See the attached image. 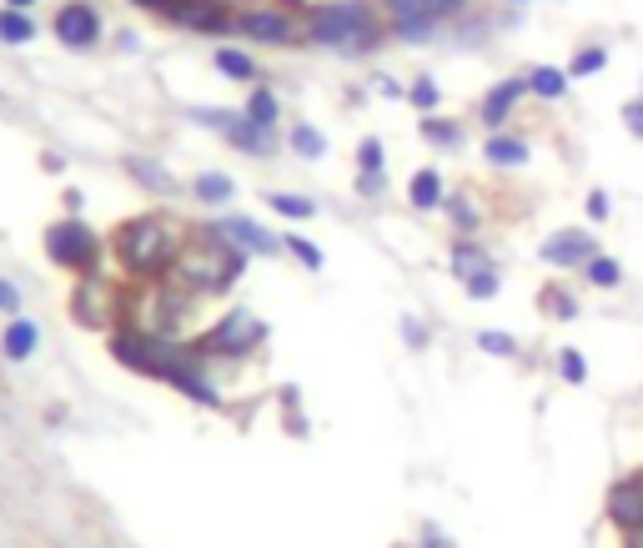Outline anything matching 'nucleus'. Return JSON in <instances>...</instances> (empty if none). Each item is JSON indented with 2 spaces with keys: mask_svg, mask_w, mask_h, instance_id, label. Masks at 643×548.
Returning a JSON list of instances; mask_svg holds the SVG:
<instances>
[{
  "mask_svg": "<svg viewBox=\"0 0 643 548\" xmlns=\"http://www.w3.org/2000/svg\"><path fill=\"white\" fill-rule=\"evenodd\" d=\"M508 6H528V0H508Z\"/></svg>",
  "mask_w": 643,
  "mask_h": 548,
  "instance_id": "nucleus-51",
  "label": "nucleus"
},
{
  "mask_svg": "<svg viewBox=\"0 0 643 548\" xmlns=\"http://www.w3.org/2000/svg\"><path fill=\"white\" fill-rule=\"evenodd\" d=\"M357 172H387V152H382L377 136H362L357 142Z\"/></svg>",
  "mask_w": 643,
  "mask_h": 548,
  "instance_id": "nucleus-39",
  "label": "nucleus"
},
{
  "mask_svg": "<svg viewBox=\"0 0 643 548\" xmlns=\"http://www.w3.org/2000/svg\"><path fill=\"white\" fill-rule=\"evenodd\" d=\"M407 201H413L417 211H443V201H447L443 172H437V166H417V172L407 176Z\"/></svg>",
  "mask_w": 643,
  "mask_h": 548,
  "instance_id": "nucleus-18",
  "label": "nucleus"
},
{
  "mask_svg": "<svg viewBox=\"0 0 643 548\" xmlns=\"http://www.w3.org/2000/svg\"><path fill=\"white\" fill-rule=\"evenodd\" d=\"M423 142H433V146H443V152H453V146H463V121H453V116H423Z\"/></svg>",
  "mask_w": 643,
  "mask_h": 548,
  "instance_id": "nucleus-30",
  "label": "nucleus"
},
{
  "mask_svg": "<svg viewBox=\"0 0 643 548\" xmlns=\"http://www.w3.org/2000/svg\"><path fill=\"white\" fill-rule=\"evenodd\" d=\"M51 31L66 51H96L106 21H101V11L91 6V0H61V11L51 15Z\"/></svg>",
  "mask_w": 643,
  "mask_h": 548,
  "instance_id": "nucleus-12",
  "label": "nucleus"
},
{
  "mask_svg": "<svg viewBox=\"0 0 643 548\" xmlns=\"http://www.w3.org/2000/svg\"><path fill=\"white\" fill-rule=\"evenodd\" d=\"M237 35L251 45H297L307 41V21L287 6H237Z\"/></svg>",
  "mask_w": 643,
  "mask_h": 548,
  "instance_id": "nucleus-8",
  "label": "nucleus"
},
{
  "mask_svg": "<svg viewBox=\"0 0 643 548\" xmlns=\"http://www.w3.org/2000/svg\"><path fill=\"white\" fill-rule=\"evenodd\" d=\"M31 35H35V15L31 11H11V6L0 11V41H6V45H25Z\"/></svg>",
  "mask_w": 643,
  "mask_h": 548,
  "instance_id": "nucleus-33",
  "label": "nucleus"
},
{
  "mask_svg": "<svg viewBox=\"0 0 643 548\" xmlns=\"http://www.w3.org/2000/svg\"><path fill=\"white\" fill-rule=\"evenodd\" d=\"M186 121H197V126H211V132L221 136L227 146H237L241 156H277V132H267V126H257V121L247 116V111H217V106H191L186 111Z\"/></svg>",
  "mask_w": 643,
  "mask_h": 548,
  "instance_id": "nucleus-7",
  "label": "nucleus"
},
{
  "mask_svg": "<svg viewBox=\"0 0 643 548\" xmlns=\"http://www.w3.org/2000/svg\"><path fill=\"white\" fill-rule=\"evenodd\" d=\"M403 342L407 348H427V328L417 318H403Z\"/></svg>",
  "mask_w": 643,
  "mask_h": 548,
  "instance_id": "nucleus-47",
  "label": "nucleus"
},
{
  "mask_svg": "<svg viewBox=\"0 0 643 548\" xmlns=\"http://www.w3.org/2000/svg\"><path fill=\"white\" fill-rule=\"evenodd\" d=\"M71 318L91 332H116L121 328V297L111 282H101V272L76 277V292H71Z\"/></svg>",
  "mask_w": 643,
  "mask_h": 548,
  "instance_id": "nucleus-9",
  "label": "nucleus"
},
{
  "mask_svg": "<svg viewBox=\"0 0 643 548\" xmlns=\"http://www.w3.org/2000/svg\"><path fill=\"white\" fill-rule=\"evenodd\" d=\"M613 217V197L603 187H593L589 192V221H609Z\"/></svg>",
  "mask_w": 643,
  "mask_h": 548,
  "instance_id": "nucleus-42",
  "label": "nucleus"
},
{
  "mask_svg": "<svg viewBox=\"0 0 643 548\" xmlns=\"http://www.w3.org/2000/svg\"><path fill=\"white\" fill-rule=\"evenodd\" d=\"M241 272H247V252L231 237H221L211 221H201V227L186 231L176 267H172V282L186 287L191 297H221L241 282Z\"/></svg>",
  "mask_w": 643,
  "mask_h": 548,
  "instance_id": "nucleus-1",
  "label": "nucleus"
},
{
  "mask_svg": "<svg viewBox=\"0 0 643 548\" xmlns=\"http://www.w3.org/2000/svg\"><path fill=\"white\" fill-rule=\"evenodd\" d=\"M372 91H377V96H393V101H407V86L393 81L387 71H372Z\"/></svg>",
  "mask_w": 643,
  "mask_h": 548,
  "instance_id": "nucleus-41",
  "label": "nucleus"
},
{
  "mask_svg": "<svg viewBox=\"0 0 643 548\" xmlns=\"http://www.w3.org/2000/svg\"><path fill=\"white\" fill-rule=\"evenodd\" d=\"M629 548H643V534H633V538H629Z\"/></svg>",
  "mask_w": 643,
  "mask_h": 548,
  "instance_id": "nucleus-50",
  "label": "nucleus"
},
{
  "mask_svg": "<svg viewBox=\"0 0 643 548\" xmlns=\"http://www.w3.org/2000/svg\"><path fill=\"white\" fill-rule=\"evenodd\" d=\"M136 11H152V15H166L172 11V0H132Z\"/></svg>",
  "mask_w": 643,
  "mask_h": 548,
  "instance_id": "nucleus-48",
  "label": "nucleus"
},
{
  "mask_svg": "<svg viewBox=\"0 0 643 548\" xmlns=\"http://www.w3.org/2000/svg\"><path fill=\"white\" fill-rule=\"evenodd\" d=\"M182 241H186V231L166 211H142V217H126L111 231V257L136 282H162V277H172Z\"/></svg>",
  "mask_w": 643,
  "mask_h": 548,
  "instance_id": "nucleus-2",
  "label": "nucleus"
},
{
  "mask_svg": "<svg viewBox=\"0 0 643 548\" xmlns=\"http://www.w3.org/2000/svg\"><path fill=\"white\" fill-rule=\"evenodd\" d=\"M523 96H533V91H528V76L498 81V86H488V96L478 101V121L488 126V132H502V126H508V116L518 111V101H523Z\"/></svg>",
  "mask_w": 643,
  "mask_h": 548,
  "instance_id": "nucleus-15",
  "label": "nucleus"
},
{
  "mask_svg": "<svg viewBox=\"0 0 643 548\" xmlns=\"http://www.w3.org/2000/svg\"><path fill=\"white\" fill-rule=\"evenodd\" d=\"M11 11H35V0H6Z\"/></svg>",
  "mask_w": 643,
  "mask_h": 548,
  "instance_id": "nucleus-49",
  "label": "nucleus"
},
{
  "mask_svg": "<svg viewBox=\"0 0 643 548\" xmlns=\"http://www.w3.org/2000/svg\"><path fill=\"white\" fill-rule=\"evenodd\" d=\"M191 342H197V352L207 362H217V358L241 362V358H251V352L267 342V322L257 318V312H247V308H231V312H221V322H211V328L201 332V338H191Z\"/></svg>",
  "mask_w": 643,
  "mask_h": 548,
  "instance_id": "nucleus-6",
  "label": "nucleus"
},
{
  "mask_svg": "<svg viewBox=\"0 0 643 548\" xmlns=\"http://www.w3.org/2000/svg\"><path fill=\"white\" fill-rule=\"evenodd\" d=\"M463 292H468L473 302H492V297L502 292V277H498V267H483V272L463 277Z\"/></svg>",
  "mask_w": 643,
  "mask_h": 548,
  "instance_id": "nucleus-36",
  "label": "nucleus"
},
{
  "mask_svg": "<svg viewBox=\"0 0 643 548\" xmlns=\"http://www.w3.org/2000/svg\"><path fill=\"white\" fill-rule=\"evenodd\" d=\"M558 378H563L568 387H583L589 383V358L578 348H558Z\"/></svg>",
  "mask_w": 643,
  "mask_h": 548,
  "instance_id": "nucleus-37",
  "label": "nucleus"
},
{
  "mask_svg": "<svg viewBox=\"0 0 643 548\" xmlns=\"http://www.w3.org/2000/svg\"><path fill=\"white\" fill-rule=\"evenodd\" d=\"M382 11H387V21L393 15H427V0H382Z\"/></svg>",
  "mask_w": 643,
  "mask_h": 548,
  "instance_id": "nucleus-45",
  "label": "nucleus"
},
{
  "mask_svg": "<svg viewBox=\"0 0 643 548\" xmlns=\"http://www.w3.org/2000/svg\"><path fill=\"white\" fill-rule=\"evenodd\" d=\"M267 207H272L277 217H287V221H307V217H317V201H312V197H302V192H267Z\"/></svg>",
  "mask_w": 643,
  "mask_h": 548,
  "instance_id": "nucleus-31",
  "label": "nucleus"
},
{
  "mask_svg": "<svg viewBox=\"0 0 643 548\" xmlns=\"http://www.w3.org/2000/svg\"><path fill=\"white\" fill-rule=\"evenodd\" d=\"M111 358H116L126 373H142V378L166 383V378L191 358V342L166 338V332H152V328H136V322H121V328L111 332Z\"/></svg>",
  "mask_w": 643,
  "mask_h": 548,
  "instance_id": "nucleus-4",
  "label": "nucleus"
},
{
  "mask_svg": "<svg viewBox=\"0 0 643 548\" xmlns=\"http://www.w3.org/2000/svg\"><path fill=\"white\" fill-rule=\"evenodd\" d=\"M302 21H307V41L332 55H372L382 45V35H387L372 0H322Z\"/></svg>",
  "mask_w": 643,
  "mask_h": 548,
  "instance_id": "nucleus-3",
  "label": "nucleus"
},
{
  "mask_svg": "<svg viewBox=\"0 0 643 548\" xmlns=\"http://www.w3.org/2000/svg\"><path fill=\"white\" fill-rule=\"evenodd\" d=\"M603 66H609V45H603V41L578 45L573 61H568V81H589V76H599Z\"/></svg>",
  "mask_w": 643,
  "mask_h": 548,
  "instance_id": "nucleus-27",
  "label": "nucleus"
},
{
  "mask_svg": "<svg viewBox=\"0 0 643 548\" xmlns=\"http://www.w3.org/2000/svg\"><path fill=\"white\" fill-rule=\"evenodd\" d=\"M211 227H217L221 237H231V241H237V247H241V252H247V257H277V252H287L277 231H267L262 221L241 217V211H221V217L211 221Z\"/></svg>",
  "mask_w": 643,
  "mask_h": 548,
  "instance_id": "nucleus-14",
  "label": "nucleus"
},
{
  "mask_svg": "<svg viewBox=\"0 0 643 548\" xmlns=\"http://www.w3.org/2000/svg\"><path fill=\"white\" fill-rule=\"evenodd\" d=\"M528 91H533L538 101H563V96H568V71H558V66H533V71H528Z\"/></svg>",
  "mask_w": 643,
  "mask_h": 548,
  "instance_id": "nucleus-28",
  "label": "nucleus"
},
{
  "mask_svg": "<svg viewBox=\"0 0 643 548\" xmlns=\"http://www.w3.org/2000/svg\"><path fill=\"white\" fill-rule=\"evenodd\" d=\"M282 247H287V257H297V262L307 267V272H322V267H328L322 247H317L312 237H302V231H287V237H282Z\"/></svg>",
  "mask_w": 643,
  "mask_h": 548,
  "instance_id": "nucleus-34",
  "label": "nucleus"
},
{
  "mask_svg": "<svg viewBox=\"0 0 643 548\" xmlns=\"http://www.w3.org/2000/svg\"><path fill=\"white\" fill-rule=\"evenodd\" d=\"M191 197L201 201V207H227L231 197H237V182H231L227 172H201V176H191Z\"/></svg>",
  "mask_w": 643,
  "mask_h": 548,
  "instance_id": "nucleus-22",
  "label": "nucleus"
},
{
  "mask_svg": "<svg viewBox=\"0 0 643 548\" xmlns=\"http://www.w3.org/2000/svg\"><path fill=\"white\" fill-rule=\"evenodd\" d=\"M583 282L599 287V292H613V287H623V262L609 252H599L589 267H583Z\"/></svg>",
  "mask_w": 643,
  "mask_h": 548,
  "instance_id": "nucleus-29",
  "label": "nucleus"
},
{
  "mask_svg": "<svg viewBox=\"0 0 643 548\" xmlns=\"http://www.w3.org/2000/svg\"><path fill=\"white\" fill-rule=\"evenodd\" d=\"M417 548H458V544H453L437 524H423V528H417Z\"/></svg>",
  "mask_w": 643,
  "mask_h": 548,
  "instance_id": "nucleus-44",
  "label": "nucleus"
},
{
  "mask_svg": "<svg viewBox=\"0 0 643 548\" xmlns=\"http://www.w3.org/2000/svg\"><path fill=\"white\" fill-rule=\"evenodd\" d=\"M166 25L176 31H197V35H231L237 31V6L231 0H172Z\"/></svg>",
  "mask_w": 643,
  "mask_h": 548,
  "instance_id": "nucleus-11",
  "label": "nucleus"
},
{
  "mask_svg": "<svg viewBox=\"0 0 643 548\" xmlns=\"http://www.w3.org/2000/svg\"><path fill=\"white\" fill-rule=\"evenodd\" d=\"M352 187H357L362 201H377L382 192H387V172H357V182H352Z\"/></svg>",
  "mask_w": 643,
  "mask_h": 548,
  "instance_id": "nucleus-40",
  "label": "nucleus"
},
{
  "mask_svg": "<svg viewBox=\"0 0 643 548\" xmlns=\"http://www.w3.org/2000/svg\"><path fill=\"white\" fill-rule=\"evenodd\" d=\"M211 66H217L227 81H241V86H257V76H262V66L251 61V51H241V45H227V41L217 45Z\"/></svg>",
  "mask_w": 643,
  "mask_h": 548,
  "instance_id": "nucleus-21",
  "label": "nucleus"
},
{
  "mask_svg": "<svg viewBox=\"0 0 643 548\" xmlns=\"http://www.w3.org/2000/svg\"><path fill=\"white\" fill-rule=\"evenodd\" d=\"M45 257L71 277H91V272H101L106 241H101V231L91 227V221H81L76 211H71V217H61V221L45 227Z\"/></svg>",
  "mask_w": 643,
  "mask_h": 548,
  "instance_id": "nucleus-5",
  "label": "nucleus"
},
{
  "mask_svg": "<svg viewBox=\"0 0 643 548\" xmlns=\"http://www.w3.org/2000/svg\"><path fill=\"white\" fill-rule=\"evenodd\" d=\"M603 514H609V524L619 528V534H643V473H629V478H619L609 488V498H603Z\"/></svg>",
  "mask_w": 643,
  "mask_h": 548,
  "instance_id": "nucleus-13",
  "label": "nucleus"
},
{
  "mask_svg": "<svg viewBox=\"0 0 643 548\" xmlns=\"http://www.w3.org/2000/svg\"><path fill=\"white\" fill-rule=\"evenodd\" d=\"M443 211H447V221H453V231H458V237H478L483 211H478V201H473L468 192H453V197L443 201Z\"/></svg>",
  "mask_w": 643,
  "mask_h": 548,
  "instance_id": "nucleus-23",
  "label": "nucleus"
},
{
  "mask_svg": "<svg viewBox=\"0 0 643 548\" xmlns=\"http://www.w3.org/2000/svg\"><path fill=\"white\" fill-rule=\"evenodd\" d=\"M407 106H417L423 116H433V111L443 106V91H437V81L427 76V71H423V76L407 81Z\"/></svg>",
  "mask_w": 643,
  "mask_h": 548,
  "instance_id": "nucleus-35",
  "label": "nucleus"
},
{
  "mask_svg": "<svg viewBox=\"0 0 643 548\" xmlns=\"http://www.w3.org/2000/svg\"><path fill=\"white\" fill-rule=\"evenodd\" d=\"M35 348H41V328H35L31 318H11V328L0 332V352H6V362H31Z\"/></svg>",
  "mask_w": 643,
  "mask_h": 548,
  "instance_id": "nucleus-19",
  "label": "nucleus"
},
{
  "mask_svg": "<svg viewBox=\"0 0 643 548\" xmlns=\"http://www.w3.org/2000/svg\"><path fill=\"white\" fill-rule=\"evenodd\" d=\"M0 312H11V318H21V287H15L11 277H0Z\"/></svg>",
  "mask_w": 643,
  "mask_h": 548,
  "instance_id": "nucleus-43",
  "label": "nucleus"
},
{
  "mask_svg": "<svg viewBox=\"0 0 643 548\" xmlns=\"http://www.w3.org/2000/svg\"><path fill=\"white\" fill-rule=\"evenodd\" d=\"M623 126H629L633 136L643 142V96H633V101H623Z\"/></svg>",
  "mask_w": 643,
  "mask_h": 548,
  "instance_id": "nucleus-46",
  "label": "nucleus"
},
{
  "mask_svg": "<svg viewBox=\"0 0 643 548\" xmlns=\"http://www.w3.org/2000/svg\"><path fill=\"white\" fill-rule=\"evenodd\" d=\"M126 176H132L142 192H152V197H176V192H182V182H176L162 162H152V156H126Z\"/></svg>",
  "mask_w": 643,
  "mask_h": 548,
  "instance_id": "nucleus-17",
  "label": "nucleus"
},
{
  "mask_svg": "<svg viewBox=\"0 0 643 548\" xmlns=\"http://www.w3.org/2000/svg\"><path fill=\"white\" fill-rule=\"evenodd\" d=\"M443 31H447V21H437V15H393V21H387V35L403 45H427Z\"/></svg>",
  "mask_w": 643,
  "mask_h": 548,
  "instance_id": "nucleus-20",
  "label": "nucleus"
},
{
  "mask_svg": "<svg viewBox=\"0 0 643 548\" xmlns=\"http://www.w3.org/2000/svg\"><path fill=\"white\" fill-rule=\"evenodd\" d=\"M447 267H453V277L463 282V277H473V272H483V267H492V257L483 252L473 237H458V241H453V252H447Z\"/></svg>",
  "mask_w": 643,
  "mask_h": 548,
  "instance_id": "nucleus-24",
  "label": "nucleus"
},
{
  "mask_svg": "<svg viewBox=\"0 0 643 548\" xmlns=\"http://www.w3.org/2000/svg\"><path fill=\"white\" fill-rule=\"evenodd\" d=\"M478 352H488V358H518V352H523V342L512 338V332L483 328V332H478Z\"/></svg>",
  "mask_w": 643,
  "mask_h": 548,
  "instance_id": "nucleus-38",
  "label": "nucleus"
},
{
  "mask_svg": "<svg viewBox=\"0 0 643 548\" xmlns=\"http://www.w3.org/2000/svg\"><path fill=\"white\" fill-rule=\"evenodd\" d=\"M241 111H247L257 126H267V132H277V121H282V101H277L272 86H251V96H247Z\"/></svg>",
  "mask_w": 643,
  "mask_h": 548,
  "instance_id": "nucleus-25",
  "label": "nucleus"
},
{
  "mask_svg": "<svg viewBox=\"0 0 643 548\" xmlns=\"http://www.w3.org/2000/svg\"><path fill=\"white\" fill-rule=\"evenodd\" d=\"M538 308H543L553 322H573L578 318V297L568 292V287L553 282V287H543V292H538Z\"/></svg>",
  "mask_w": 643,
  "mask_h": 548,
  "instance_id": "nucleus-32",
  "label": "nucleus"
},
{
  "mask_svg": "<svg viewBox=\"0 0 643 548\" xmlns=\"http://www.w3.org/2000/svg\"><path fill=\"white\" fill-rule=\"evenodd\" d=\"M287 146H292L302 162H322V156H328V136L317 132L312 121H297L292 132H287Z\"/></svg>",
  "mask_w": 643,
  "mask_h": 548,
  "instance_id": "nucleus-26",
  "label": "nucleus"
},
{
  "mask_svg": "<svg viewBox=\"0 0 643 548\" xmlns=\"http://www.w3.org/2000/svg\"><path fill=\"white\" fill-rule=\"evenodd\" d=\"M593 257H599V237L589 227H558L538 241V262L553 272H583Z\"/></svg>",
  "mask_w": 643,
  "mask_h": 548,
  "instance_id": "nucleus-10",
  "label": "nucleus"
},
{
  "mask_svg": "<svg viewBox=\"0 0 643 548\" xmlns=\"http://www.w3.org/2000/svg\"><path fill=\"white\" fill-rule=\"evenodd\" d=\"M528 156H533V146L512 132H488V142H483V162L498 172H518V166H528Z\"/></svg>",
  "mask_w": 643,
  "mask_h": 548,
  "instance_id": "nucleus-16",
  "label": "nucleus"
}]
</instances>
